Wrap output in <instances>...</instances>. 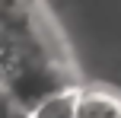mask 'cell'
<instances>
[{"instance_id":"7a4b0ae2","label":"cell","mask_w":121,"mask_h":118,"mask_svg":"<svg viewBox=\"0 0 121 118\" xmlns=\"http://www.w3.org/2000/svg\"><path fill=\"white\" fill-rule=\"evenodd\" d=\"M73 118H121V93L108 86H80Z\"/></svg>"},{"instance_id":"6da1fadb","label":"cell","mask_w":121,"mask_h":118,"mask_svg":"<svg viewBox=\"0 0 121 118\" xmlns=\"http://www.w3.org/2000/svg\"><path fill=\"white\" fill-rule=\"evenodd\" d=\"M73 70L67 64L64 51H29L10 61V67L0 77V86L10 89V96L22 109H35L42 99H48L57 89L73 86Z\"/></svg>"},{"instance_id":"277c9868","label":"cell","mask_w":121,"mask_h":118,"mask_svg":"<svg viewBox=\"0 0 121 118\" xmlns=\"http://www.w3.org/2000/svg\"><path fill=\"white\" fill-rule=\"evenodd\" d=\"M0 118H29V109L19 105L6 86H0Z\"/></svg>"},{"instance_id":"3957f363","label":"cell","mask_w":121,"mask_h":118,"mask_svg":"<svg viewBox=\"0 0 121 118\" xmlns=\"http://www.w3.org/2000/svg\"><path fill=\"white\" fill-rule=\"evenodd\" d=\"M77 89H80V83L51 93L35 109H29V118H73L77 115Z\"/></svg>"}]
</instances>
